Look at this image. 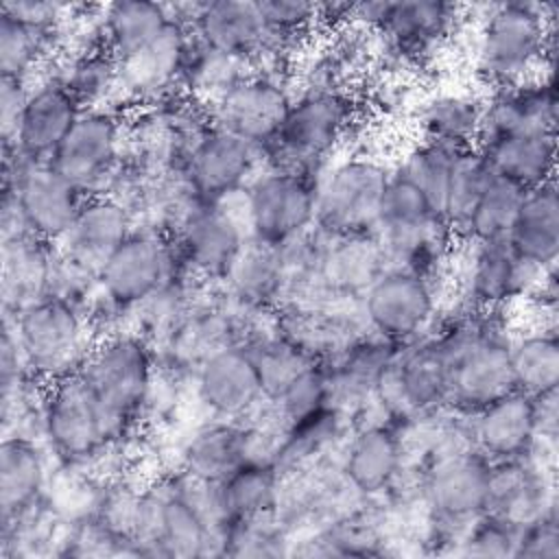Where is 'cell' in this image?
I'll list each match as a JSON object with an SVG mask.
<instances>
[{"label": "cell", "instance_id": "6da1fadb", "mask_svg": "<svg viewBox=\"0 0 559 559\" xmlns=\"http://www.w3.org/2000/svg\"><path fill=\"white\" fill-rule=\"evenodd\" d=\"M474 72L487 90L507 87L555 68L557 4L507 0L476 7Z\"/></svg>", "mask_w": 559, "mask_h": 559}, {"label": "cell", "instance_id": "7a4b0ae2", "mask_svg": "<svg viewBox=\"0 0 559 559\" xmlns=\"http://www.w3.org/2000/svg\"><path fill=\"white\" fill-rule=\"evenodd\" d=\"M358 98L347 85H306L275 133L262 148V166L319 179L325 166L341 155L358 122Z\"/></svg>", "mask_w": 559, "mask_h": 559}, {"label": "cell", "instance_id": "3957f363", "mask_svg": "<svg viewBox=\"0 0 559 559\" xmlns=\"http://www.w3.org/2000/svg\"><path fill=\"white\" fill-rule=\"evenodd\" d=\"M92 391L118 437L133 443L155 406L157 358L144 336L131 328L100 334L76 373Z\"/></svg>", "mask_w": 559, "mask_h": 559}, {"label": "cell", "instance_id": "277c9868", "mask_svg": "<svg viewBox=\"0 0 559 559\" xmlns=\"http://www.w3.org/2000/svg\"><path fill=\"white\" fill-rule=\"evenodd\" d=\"M41 441L59 467L107 478L105 467L122 474L118 459L131 443L122 441L109 417L79 376L46 389L41 406Z\"/></svg>", "mask_w": 559, "mask_h": 559}, {"label": "cell", "instance_id": "5b68a950", "mask_svg": "<svg viewBox=\"0 0 559 559\" xmlns=\"http://www.w3.org/2000/svg\"><path fill=\"white\" fill-rule=\"evenodd\" d=\"M181 269L173 238L138 225L98 271V295L90 312L98 332L129 328L133 312Z\"/></svg>", "mask_w": 559, "mask_h": 559}, {"label": "cell", "instance_id": "8992f818", "mask_svg": "<svg viewBox=\"0 0 559 559\" xmlns=\"http://www.w3.org/2000/svg\"><path fill=\"white\" fill-rule=\"evenodd\" d=\"M467 20V9L441 0H378L352 4L349 24L376 37L378 55L400 66H421Z\"/></svg>", "mask_w": 559, "mask_h": 559}, {"label": "cell", "instance_id": "52a82bcc", "mask_svg": "<svg viewBox=\"0 0 559 559\" xmlns=\"http://www.w3.org/2000/svg\"><path fill=\"white\" fill-rule=\"evenodd\" d=\"M550 269V266H548ZM546 269L524 262L507 236L463 240L456 245L445 295L459 310H509L524 304Z\"/></svg>", "mask_w": 559, "mask_h": 559}, {"label": "cell", "instance_id": "ba28073f", "mask_svg": "<svg viewBox=\"0 0 559 559\" xmlns=\"http://www.w3.org/2000/svg\"><path fill=\"white\" fill-rule=\"evenodd\" d=\"M448 378L450 338L439 317L424 336L397 347L378 382L373 408L408 426L445 408Z\"/></svg>", "mask_w": 559, "mask_h": 559}, {"label": "cell", "instance_id": "9c48e42d", "mask_svg": "<svg viewBox=\"0 0 559 559\" xmlns=\"http://www.w3.org/2000/svg\"><path fill=\"white\" fill-rule=\"evenodd\" d=\"M2 321L13 328L28 371L48 386L76 376L100 336L85 310L55 297Z\"/></svg>", "mask_w": 559, "mask_h": 559}, {"label": "cell", "instance_id": "30bf717a", "mask_svg": "<svg viewBox=\"0 0 559 559\" xmlns=\"http://www.w3.org/2000/svg\"><path fill=\"white\" fill-rule=\"evenodd\" d=\"M389 177L391 164L371 153L334 157L317 179L314 227L330 238L376 234Z\"/></svg>", "mask_w": 559, "mask_h": 559}, {"label": "cell", "instance_id": "8fae6325", "mask_svg": "<svg viewBox=\"0 0 559 559\" xmlns=\"http://www.w3.org/2000/svg\"><path fill=\"white\" fill-rule=\"evenodd\" d=\"M445 284L415 271L389 266L365 290L358 310L367 330L395 345L424 336L441 317Z\"/></svg>", "mask_w": 559, "mask_h": 559}, {"label": "cell", "instance_id": "7c38bea8", "mask_svg": "<svg viewBox=\"0 0 559 559\" xmlns=\"http://www.w3.org/2000/svg\"><path fill=\"white\" fill-rule=\"evenodd\" d=\"M317 179L262 166L240 192L249 238L282 247L314 227Z\"/></svg>", "mask_w": 559, "mask_h": 559}, {"label": "cell", "instance_id": "4fadbf2b", "mask_svg": "<svg viewBox=\"0 0 559 559\" xmlns=\"http://www.w3.org/2000/svg\"><path fill=\"white\" fill-rule=\"evenodd\" d=\"M2 190L11 192L22 210L26 229L57 245L72 227L87 194L59 175L48 162L33 164L2 146Z\"/></svg>", "mask_w": 559, "mask_h": 559}, {"label": "cell", "instance_id": "5bb4252c", "mask_svg": "<svg viewBox=\"0 0 559 559\" xmlns=\"http://www.w3.org/2000/svg\"><path fill=\"white\" fill-rule=\"evenodd\" d=\"M127 153L124 109H83L50 166L87 197L103 194Z\"/></svg>", "mask_w": 559, "mask_h": 559}, {"label": "cell", "instance_id": "9a60e30c", "mask_svg": "<svg viewBox=\"0 0 559 559\" xmlns=\"http://www.w3.org/2000/svg\"><path fill=\"white\" fill-rule=\"evenodd\" d=\"M170 238L186 271L218 288L249 240L240 194L201 205Z\"/></svg>", "mask_w": 559, "mask_h": 559}, {"label": "cell", "instance_id": "2e32d148", "mask_svg": "<svg viewBox=\"0 0 559 559\" xmlns=\"http://www.w3.org/2000/svg\"><path fill=\"white\" fill-rule=\"evenodd\" d=\"M293 96L288 72L251 70L207 107L214 127L262 151L275 138Z\"/></svg>", "mask_w": 559, "mask_h": 559}, {"label": "cell", "instance_id": "e0dca14e", "mask_svg": "<svg viewBox=\"0 0 559 559\" xmlns=\"http://www.w3.org/2000/svg\"><path fill=\"white\" fill-rule=\"evenodd\" d=\"M404 428L376 408L352 424L338 452V467L362 498L384 496L404 474L408 465Z\"/></svg>", "mask_w": 559, "mask_h": 559}, {"label": "cell", "instance_id": "ac0fdd59", "mask_svg": "<svg viewBox=\"0 0 559 559\" xmlns=\"http://www.w3.org/2000/svg\"><path fill=\"white\" fill-rule=\"evenodd\" d=\"M170 13L188 24L212 50L262 70L269 59V31L258 2L207 0L175 2Z\"/></svg>", "mask_w": 559, "mask_h": 559}, {"label": "cell", "instance_id": "d6986e66", "mask_svg": "<svg viewBox=\"0 0 559 559\" xmlns=\"http://www.w3.org/2000/svg\"><path fill=\"white\" fill-rule=\"evenodd\" d=\"M555 456V450L535 448L524 456L491 461L487 511L522 528L559 507Z\"/></svg>", "mask_w": 559, "mask_h": 559}, {"label": "cell", "instance_id": "ffe728a7", "mask_svg": "<svg viewBox=\"0 0 559 559\" xmlns=\"http://www.w3.org/2000/svg\"><path fill=\"white\" fill-rule=\"evenodd\" d=\"M190 384L205 417L249 419L266 404L255 360L245 343L212 354Z\"/></svg>", "mask_w": 559, "mask_h": 559}, {"label": "cell", "instance_id": "44dd1931", "mask_svg": "<svg viewBox=\"0 0 559 559\" xmlns=\"http://www.w3.org/2000/svg\"><path fill=\"white\" fill-rule=\"evenodd\" d=\"M81 114L83 107L74 94L46 68L28 87L13 142L2 146L15 151L26 162L46 164Z\"/></svg>", "mask_w": 559, "mask_h": 559}, {"label": "cell", "instance_id": "7402d4cb", "mask_svg": "<svg viewBox=\"0 0 559 559\" xmlns=\"http://www.w3.org/2000/svg\"><path fill=\"white\" fill-rule=\"evenodd\" d=\"M260 168L258 146L212 124L188 159L186 179L203 203H223L240 194Z\"/></svg>", "mask_w": 559, "mask_h": 559}, {"label": "cell", "instance_id": "603a6c76", "mask_svg": "<svg viewBox=\"0 0 559 559\" xmlns=\"http://www.w3.org/2000/svg\"><path fill=\"white\" fill-rule=\"evenodd\" d=\"M190 35L192 28L170 13V22L148 46L118 61L124 111L181 90V66Z\"/></svg>", "mask_w": 559, "mask_h": 559}, {"label": "cell", "instance_id": "cb8c5ba5", "mask_svg": "<svg viewBox=\"0 0 559 559\" xmlns=\"http://www.w3.org/2000/svg\"><path fill=\"white\" fill-rule=\"evenodd\" d=\"M559 100L555 72H542L526 81L489 90L483 103L478 142L509 133H557Z\"/></svg>", "mask_w": 559, "mask_h": 559}, {"label": "cell", "instance_id": "d4e9b609", "mask_svg": "<svg viewBox=\"0 0 559 559\" xmlns=\"http://www.w3.org/2000/svg\"><path fill=\"white\" fill-rule=\"evenodd\" d=\"M397 347L367 332L323 362L330 404L349 417L352 424L373 408L378 382Z\"/></svg>", "mask_w": 559, "mask_h": 559}, {"label": "cell", "instance_id": "484cf974", "mask_svg": "<svg viewBox=\"0 0 559 559\" xmlns=\"http://www.w3.org/2000/svg\"><path fill=\"white\" fill-rule=\"evenodd\" d=\"M273 330L319 362L330 360L369 332L358 304L345 301L282 306L273 314Z\"/></svg>", "mask_w": 559, "mask_h": 559}, {"label": "cell", "instance_id": "4316f807", "mask_svg": "<svg viewBox=\"0 0 559 559\" xmlns=\"http://www.w3.org/2000/svg\"><path fill=\"white\" fill-rule=\"evenodd\" d=\"M135 227L138 221L127 205L107 194H92L81 205L68 234L57 242V249L68 260L98 273Z\"/></svg>", "mask_w": 559, "mask_h": 559}, {"label": "cell", "instance_id": "83f0119b", "mask_svg": "<svg viewBox=\"0 0 559 559\" xmlns=\"http://www.w3.org/2000/svg\"><path fill=\"white\" fill-rule=\"evenodd\" d=\"M57 245L33 234L0 240V301L2 317H17L22 310L50 297Z\"/></svg>", "mask_w": 559, "mask_h": 559}, {"label": "cell", "instance_id": "f1b7e54d", "mask_svg": "<svg viewBox=\"0 0 559 559\" xmlns=\"http://www.w3.org/2000/svg\"><path fill=\"white\" fill-rule=\"evenodd\" d=\"M218 290L238 310L258 319H273L284 301L280 247L249 238Z\"/></svg>", "mask_w": 559, "mask_h": 559}, {"label": "cell", "instance_id": "f546056e", "mask_svg": "<svg viewBox=\"0 0 559 559\" xmlns=\"http://www.w3.org/2000/svg\"><path fill=\"white\" fill-rule=\"evenodd\" d=\"M472 441L489 461L531 454L537 448L533 397L513 389L469 415Z\"/></svg>", "mask_w": 559, "mask_h": 559}, {"label": "cell", "instance_id": "4dcf8cb0", "mask_svg": "<svg viewBox=\"0 0 559 559\" xmlns=\"http://www.w3.org/2000/svg\"><path fill=\"white\" fill-rule=\"evenodd\" d=\"M55 459L31 435H2L0 443V520H9L46 496Z\"/></svg>", "mask_w": 559, "mask_h": 559}, {"label": "cell", "instance_id": "1f68e13d", "mask_svg": "<svg viewBox=\"0 0 559 559\" xmlns=\"http://www.w3.org/2000/svg\"><path fill=\"white\" fill-rule=\"evenodd\" d=\"M476 151L498 177L524 190L555 181L557 133H509L476 144Z\"/></svg>", "mask_w": 559, "mask_h": 559}, {"label": "cell", "instance_id": "d6a6232c", "mask_svg": "<svg viewBox=\"0 0 559 559\" xmlns=\"http://www.w3.org/2000/svg\"><path fill=\"white\" fill-rule=\"evenodd\" d=\"M389 269L376 234L330 238L323 258V293L330 301L358 304L373 280Z\"/></svg>", "mask_w": 559, "mask_h": 559}, {"label": "cell", "instance_id": "836d02e7", "mask_svg": "<svg viewBox=\"0 0 559 559\" xmlns=\"http://www.w3.org/2000/svg\"><path fill=\"white\" fill-rule=\"evenodd\" d=\"M48 70L66 83L83 109H122L120 66L105 46L61 52Z\"/></svg>", "mask_w": 559, "mask_h": 559}, {"label": "cell", "instance_id": "e575fe53", "mask_svg": "<svg viewBox=\"0 0 559 559\" xmlns=\"http://www.w3.org/2000/svg\"><path fill=\"white\" fill-rule=\"evenodd\" d=\"M485 96L469 90H439L417 105L421 140L454 151L476 146Z\"/></svg>", "mask_w": 559, "mask_h": 559}, {"label": "cell", "instance_id": "d590c367", "mask_svg": "<svg viewBox=\"0 0 559 559\" xmlns=\"http://www.w3.org/2000/svg\"><path fill=\"white\" fill-rule=\"evenodd\" d=\"M513 251L537 269L557 264L559 255V194L555 181L526 190L507 234Z\"/></svg>", "mask_w": 559, "mask_h": 559}, {"label": "cell", "instance_id": "8d00e7d4", "mask_svg": "<svg viewBox=\"0 0 559 559\" xmlns=\"http://www.w3.org/2000/svg\"><path fill=\"white\" fill-rule=\"evenodd\" d=\"M282 472L269 459H249L218 483V502L225 524L260 518L275 511Z\"/></svg>", "mask_w": 559, "mask_h": 559}, {"label": "cell", "instance_id": "74e56055", "mask_svg": "<svg viewBox=\"0 0 559 559\" xmlns=\"http://www.w3.org/2000/svg\"><path fill=\"white\" fill-rule=\"evenodd\" d=\"M105 48L124 61L148 46L170 22L168 4L151 0H120L98 11Z\"/></svg>", "mask_w": 559, "mask_h": 559}, {"label": "cell", "instance_id": "f35d334b", "mask_svg": "<svg viewBox=\"0 0 559 559\" xmlns=\"http://www.w3.org/2000/svg\"><path fill=\"white\" fill-rule=\"evenodd\" d=\"M509 356L518 391L535 397L546 391L559 389L557 328H513Z\"/></svg>", "mask_w": 559, "mask_h": 559}, {"label": "cell", "instance_id": "ab89813d", "mask_svg": "<svg viewBox=\"0 0 559 559\" xmlns=\"http://www.w3.org/2000/svg\"><path fill=\"white\" fill-rule=\"evenodd\" d=\"M59 55V41L0 11V76L33 83Z\"/></svg>", "mask_w": 559, "mask_h": 559}, {"label": "cell", "instance_id": "60d3db41", "mask_svg": "<svg viewBox=\"0 0 559 559\" xmlns=\"http://www.w3.org/2000/svg\"><path fill=\"white\" fill-rule=\"evenodd\" d=\"M491 170L483 155L472 148H463L456 153L452 170H450V181L445 190V201H443V218L456 240L461 242L467 229V223L472 218V212L485 190V186L491 179Z\"/></svg>", "mask_w": 559, "mask_h": 559}, {"label": "cell", "instance_id": "b9f144b4", "mask_svg": "<svg viewBox=\"0 0 559 559\" xmlns=\"http://www.w3.org/2000/svg\"><path fill=\"white\" fill-rule=\"evenodd\" d=\"M524 194H526L524 188L515 186L504 177L491 175L489 183L485 186L472 212L463 240H487V238L507 236Z\"/></svg>", "mask_w": 559, "mask_h": 559}, {"label": "cell", "instance_id": "7bdbcfd3", "mask_svg": "<svg viewBox=\"0 0 559 559\" xmlns=\"http://www.w3.org/2000/svg\"><path fill=\"white\" fill-rule=\"evenodd\" d=\"M459 151L426 142L421 140L419 144L411 146L393 168L404 175L411 183H415L428 201L441 212L443 216V201H445V190L450 181V170L454 164Z\"/></svg>", "mask_w": 559, "mask_h": 559}, {"label": "cell", "instance_id": "ee69618b", "mask_svg": "<svg viewBox=\"0 0 559 559\" xmlns=\"http://www.w3.org/2000/svg\"><path fill=\"white\" fill-rule=\"evenodd\" d=\"M518 537H520V526L507 522L496 513L485 511L459 537L454 555L515 559Z\"/></svg>", "mask_w": 559, "mask_h": 559}, {"label": "cell", "instance_id": "f6af8a7d", "mask_svg": "<svg viewBox=\"0 0 559 559\" xmlns=\"http://www.w3.org/2000/svg\"><path fill=\"white\" fill-rule=\"evenodd\" d=\"M0 11L11 15L13 20L50 35L59 41L61 52V39L63 31L74 13V4H61V2H35V0H9L0 4Z\"/></svg>", "mask_w": 559, "mask_h": 559}, {"label": "cell", "instance_id": "bcb514c9", "mask_svg": "<svg viewBox=\"0 0 559 559\" xmlns=\"http://www.w3.org/2000/svg\"><path fill=\"white\" fill-rule=\"evenodd\" d=\"M515 559H559V507L520 528Z\"/></svg>", "mask_w": 559, "mask_h": 559}, {"label": "cell", "instance_id": "7dc6e473", "mask_svg": "<svg viewBox=\"0 0 559 559\" xmlns=\"http://www.w3.org/2000/svg\"><path fill=\"white\" fill-rule=\"evenodd\" d=\"M28 81L0 76V131H2V144L13 142L17 122L28 96Z\"/></svg>", "mask_w": 559, "mask_h": 559}, {"label": "cell", "instance_id": "c3c4849f", "mask_svg": "<svg viewBox=\"0 0 559 559\" xmlns=\"http://www.w3.org/2000/svg\"><path fill=\"white\" fill-rule=\"evenodd\" d=\"M535 406V430H537V445L557 450V435H559V389L546 391L533 397Z\"/></svg>", "mask_w": 559, "mask_h": 559}]
</instances>
